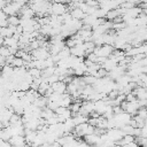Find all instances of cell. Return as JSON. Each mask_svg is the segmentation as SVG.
Returning <instances> with one entry per match:
<instances>
[{
    "label": "cell",
    "instance_id": "10",
    "mask_svg": "<svg viewBox=\"0 0 147 147\" xmlns=\"http://www.w3.org/2000/svg\"><path fill=\"white\" fill-rule=\"evenodd\" d=\"M136 141V137L132 136V134H125L116 145H119V146H123V145H126V144H130V142H133Z\"/></svg>",
    "mask_w": 147,
    "mask_h": 147
},
{
    "label": "cell",
    "instance_id": "11",
    "mask_svg": "<svg viewBox=\"0 0 147 147\" xmlns=\"http://www.w3.org/2000/svg\"><path fill=\"white\" fill-rule=\"evenodd\" d=\"M21 24V16L20 15H11L8 17V25L18 26Z\"/></svg>",
    "mask_w": 147,
    "mask_h": 147
},
{
    "label": "cell",
    "instance_id": "3",
    "mask_svg": "<svg viewBox=\"0 0 147 147\" xmlns=\"http://www.w3.org/2000/svg\"><path fill=\"white\" fill-rule=\"evenodd\" d=\"M31 54H32L33 60H46L51 55V52H49V48L39 47L37 49H33L31 52Z\"/></svg>",
    "mask_w": 147,
    "mask_h": 147
},
{
    "label": "cell",
    "instance_id": "14",
    "mask_svg": "<svg viewBox=\"0 0 147 147\" xmlns=\"http://www.w3.org/2000/svg\"><path fill=\"white\" fill-rule=\"evenodd\" d=\"M55 2H61V3H67V2H70V0H54Z\"/></svg>",
    "mask_w": 147,
    "mask_h": 147
},
{
    "label": "cell",
    "instance_id": "5",
    "mask_svg": "<svg viewBox=\"0 0 147 147\" xmlns=\"http://www.w3.org/2000/svg\"><path fill=\"white\" fill-rule=\"evenodd\" d=\"M51 86H52V88L54 90V92L60 93V94H63V93L67 92V86H68V84H67L64 80H59V82L52 84Z\"/></svg>",
    "mask_w": 147,
    "mask_h": 147
},
{
    "label": "cell",
    "instance_id": "7",
    "mask_svg": "<svg viewBox=\"0 0 147 147\" xmlns=\"http://www.w3.org/2000/svg\"><path fill=\"white\" fill-rule=\"evenodd\" d=\"M70 51H71V55L77 56V57H84L86 55V52H85V49L83 47V44L74 46L72 48H70Z\"/></svg>",
    "mask_w": 147,
    "mask_h": 147
},
{
    "label": "cell",
    "instance_id": "1",
    "mask_svg": "<svg viewBox=\"0 0 147 147\" xmlns=\"http://www.w3.org/2000/svg\"><path fill=\"white\" fill-rule=\"evenodd\" d=\"M115 51V47L113 45H108V44H103L101 46H96L94 52L99 57H105V59H108L111 56V54L114 53Z\"/></svg>",
    "mask_w": 147,
    "mask_h": 147
},
{
    "label": "cell",
    "instance_id": "4",
    "mask_svg": "<svg viewBox=\"0 0 147 147\" xmlns=\"http://www.w3.org/2000/svg\"><path fill=\"white\" fill-rule=\"evenodd\" d=\"M69 13L71 14V16H72V18H75V20H79V21H83L85 17H86V13L82 9V8H79V7H75V8H71L70 10H69Z\"/></svg>",
    "mask_w": 147,
    "mask_h": 147
},
{
    "label": "cell",
    "instance_id": "2",
    "mask_svg": "<svg viewBox=\"0 0 147 147\" xmlns=\"http://www.w3.org/2000/svg\"><path fill=\"white\" fill-rule=\"evenodd\" d=\"M68 7L65 6V3H61V2H52L51 6V15H57L61 16L63 14H65L68 11Z\"/></svg>",
    "mask_w": 147,
    "mask_h": 147
},
{
    "label": "cell",
    "instance_id": "8",
    "mask_svg": "<svg viewBox=\"0 0 147 147\" xmlns=\"http://www.w3.org/2000/svg\"><path fill=\"white\" fill-rule=\"evenodd\" d=\"M101 65H102V68H105V69L109 72V71H111L113 69H115V68L118 65V63H117V61H115L113 57H108V59L105 60V62H103Z\"/></svg>",
    "mask_w": 147,
    "mask_h": 147
},
{
    "label": "cell",
    "instance_id": "6",
    "mask_svg": "<svg viewBox=\"0 0 147 147\" xmlns=\"http://www.w3.org/2000/svg\"><path fill=\"white\" fill-rule=\"evenodd\" d=\"M9 142H10L13 146H16V147H24V146L28 144L24 136H13V137L10 138Z\"/></svg>",
    "mask_w": 147,
    "mask_h": 147
},
{
    "label": "cell",
    "instance_id": "12",
    "mask_svg": "<svg viewBox=\"0 0 147 147\" xmlns=\"http://www.w3.org/2000/svg\"><path fill=\"white\" fill-rule=\"evenodd\" d=\"M28 71H29V74H30L33 78H39V77H41V74H42V70H40V69L36 68V67L29 68Z\"/></svg>",
    "mask_w": 147,
    "mask_h": 147
},
{
    "label": "cell",
    "instance_id": "9",
    "mask_svg": "<svg viewBox=\"0 0 147 147\" xmlns=\"http://www.w3.org/2000/svg\"><path fill=\"white\" fill-rule=\"evenodd\" d=\"M72 121L76 125H79V124H83V123H86L88 122V116H85L80 113H77V114H74L72 115Z\"/></svg>",
    "mask_w": 147,
    "mask_h": 147
},
{
    "label": "cell",
    "instance_id": "13",
    "mask_svg": "<svg viewBox=\"0 0 147 147\" xmlns=\"http://www.w3.org/2000/svg\"><path fill=\"white\" fill-rule=\"evenodd\" d=\"M11 55H13V54H11L9 47H7V46H1V48H0V56H3V57H6V59H8V57H10Z\"/></svg>",
    "mask_w": 147,
    "mask_h": 147
}]
</instances>
